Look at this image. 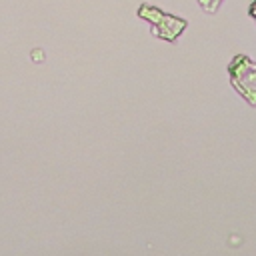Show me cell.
I'll return each instance as SVG.
<instances>
[{"label": "cell", "instance_id": "6da1fadb", "mask_svg": "<svg viewBox=\"0 0 256 256\" xmlns=\"http://www.w3.org/2000/svg\"><path fill=\"white\" fill-rule=\"evenodd\" d=\"M230 78L234 88L252 106H256V62L248 60L246 56H236L230 64Z\"/></svg>", "mask_w": 256, "mask_h": 256}, {"label": "cell", "instance_id": "7a4b0ae2", "mask_svg": "<svg viewBox=\"0 0 256 256\" xmlns=\"http://www.w3.org/2000/svg\"><path fill=\"white\" fill-rule=\"evenodd\" d=\"M250 12H252V14H254V18H256V2L252 4V8H250Z\"/></svg>", "mask_w": 256, "mask_h": 256}]
</instances>
